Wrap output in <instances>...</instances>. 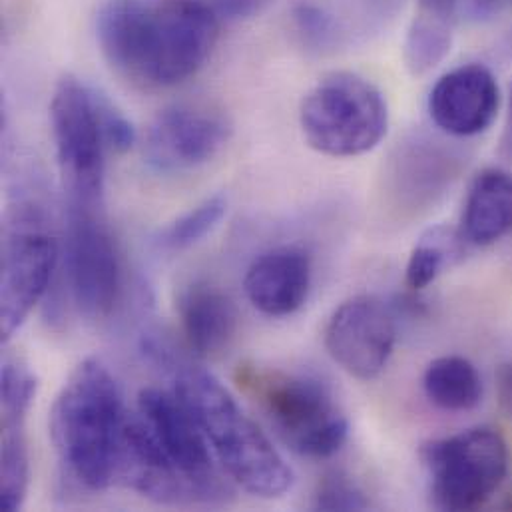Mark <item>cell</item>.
<instances>
[{
  "instance_id": "6da1fadb",
  "label": "cell",
  "mask_w": 512,
  "mask_h": 512,
  "mask_svg": "<svg viewBox=\"0 0 512 512\" xmlns=\"http://www.w3.org/2000/svg\"><path fill=\"white\" fill-rule=\"evenodd\" d=\"M222 20L208 0H104L96 38L108 64L144 88H170L212 56Z\"/></svg>"
},
{
  "instance_id": "7a4b0ae2",
  "label": "cell",
  "mask_w": 512,
  "mask_h": 512,
  "mask_svg": "<svg viewBox=\"0 0 512 512\" xmlns=\"http://www.w3.org/2000/svg\"><path fill=\"white\" fill-rule=\"evenodd\" d=\"M128 411L116 377L98 359L82 361L50 411V439L68 477L86 491L116 481Z\"/></svg>"
},
{
  "instance_id": "3957f363",
  "label": "cell",
  "mask_w": 512,
  "mask_h": 512,
  "mask_svg": "<svg viewBox=\"0 0 512 512\" xmlns=\"http://www.w3.org/2000/svg\"><path fill=\"white\" fill-rule=\"evenodd\" d=\"M174 389L194 413L234 483L261 499H279L291 489L293 473L285 459L212 373L178 365Z\"/></svg>"
},
{
  "instance_id": "277c9868",
  "label": "cell",
  "mask_w": 512,
  "mask_h": 512,
  "mask_svg": "<svg viewBox=\"0 0 512 512\" xmlns=\"http://www.w3.org/2000/svg\"><path fill=\"white\" fill-rule=\"evenodd\" d=\"M236 381L299 457L329 459L347 441L349 421L323 383L257 365H240Z\"/></svg>"
},
{
  "instance_id": "5b68a950",
  "label": "cell",
  "mask_w": 512,
  "mask_h": 512,
  "mask_svg": "<svg viewBox=\"0 0 512 512\" xmlns=\"http://www.w3.org/2000/svg\"><path fill=\"white\" fill-rule=\"evenodd\" d=\"M50 126L66 208L104 210L106 152H110L102 92L66 74L50 102Z\"/></svg>"
},
{
  "instance_id": "8992f818",
  "label": "cell",
  "mask_w": 512,
  "mask_h": 512,
  "mask_svg": "<svg viewBox=\"0 0 512 512\" xmlns=\"http://www.w3.org/2000/svg\"><path fill=\"white\" fill-rule=\"evenodd\" d=\"M299 124L315 152L355 158L383 142L389 130V108L373 82L353 72H333L303 98Z\"/></svg>"
},
{
  "instance_id": "52a82bcc",
  "label": "cell",
  "mask_w": 512,
  "mask_h": 512,
  "mask_svg": "<svg viewBox=\"0 0 512 512\" xmlns=\"http://www.w3.org/2000/svg\"><path fill=\"white\" fill-rule=\"evenodd\" d=\"M433 505L441 511H475L503 485L511 467L509 445L491 427L469 429L421 447Z\"/></svg>"
},
{
  "instance_id": "ba28073f",
  "label": "cell",
  "mask_w": 512,
  "mask_h": 512,
  "mask_svg": "<svg viewBox=\"0 0 512 512\" xmlns=\"http://www.w3.org/2000/svg\"><path fill=\"white\" fill-rule=\"evenodd\" d=\"M58 256L56 240L38 202L18 200L6 214L2 234L0 327L8 341L50 285Z\"/></svg>"
},
{
  "instance_id": "9c48e42d",
  "label": "cell",
  "mask_w": 512,
  "mask_h": 512,
  "mask_svg": "<svg viewBox=\"0 0 512 512\" xmlns=\"http://www.w3.org/2000/svg\"><path fill=\"white\" fill-rule=\"evenodd\" d=\"M64 267L76 307L92 319L110 315L120 293V257L104 210L66 208Z\"/></svg>"
},
{
  "instance_id": "30bf717a",
  "label": "cell",
  "mask_w": 512,
  "mask_h": 512,
  "mask_svg": "<svg viewBox=\"0 0 512 512\" xmlns=\"http://www.w3.org/2000/svg\"><path fill=\"white\" fill-rule=\"evenodd\" d=\"M138 413L166 457L190 485L198 503H214L226 495V487L214 463V451L194 413L176 389H142L138 395Z\"/></svg>"
},
{
  "instance_id": "8fae6325",
  "label": "cell",
  "mask_w": 512,
  "mask_h": 512,
  "mask_svg": "<svg viewBox=\"0 0 512 512\" xmlns=\"http://www.w3.org/2000/svg\"><path fill=\"white\" fill-rule=\"evenodd\" d=\"M230 136L232 126L222 112L202 104H174L152 120L144 158L162 174L196 170L214 160Z\"/></svg>"
},
{
  "instance_id": "7c38bea8",
  "label": "cell",
  "mask_w": 512,
  "mask_h": 512,
  "mask_svg": "<svg viewBox=\"0 0 512 512\" xmlns=\"http://www.w3.org/2000/svg\"><path fill=\"white\" fill-rule=\"evenodd\" d=\"M395 341V315L373 295L347 299L335 309L325 327L327 353L343 371L361 381L383 373Z\"/></svg>"
},
{
  "instance_id": "4fadbf2b",
  "label": "cell",
  "mask_w": 512,
  "mask_h": 512,
  "mask_svg": "<svg viewBox=\"0 0 512 512\" xmlns=\"http://www.w3.org/2000/svg\"><path fill=\"white\" fill-rule=\"evenodd\" d=\"M499 106V82L483 64H467L447 72L429 94L433 122L443 132L459 138L489 130L499 116Z\"/></svg>"
},
{
  "instance_id": "5bb4252c",
  "label": "cell",
  "mask_w": 512,
  "mask_h": 512,
  "mask_svg": "<svg viewBox=\"0 0 512 512\" xmlns=\"http://www.w3.org/2000/svg\"><path fill=\"white\" fill-rule=\"evenodd\" d=\"M34 373L16 359L2 365V465L0 507L12 512L22 507L30 483L26 417L36 395Z\"/></svg>"
},
{
  "instance_id": "9a60e30c",
  "label": "cell",
  "mask_w": 512,
  "mask_h": 512,
  "mask_svg": "<svg viewBox=\"0 0 512 512\" xmlns=\"http://www.w3.org/2000/svg\"><path fill=\"white\" fill-rule=\"evenodd\" d=\"M252 305L269 317L301 309L311 287V259L295 246L273 248L256 257L244 279Z\"/></svg>"
},
{
  "instance_id": "2e32d148",
  "label": "cell",
  "mask_w": 512,
  "mask_h": 512,
  "mask_svg": "<svg viewBox=\"0 0 512 512\" xmlns=\"http://www.w3.org/2000/svg\"><path fill=\"white\" fill-rule=\"evenodd\" d=\"M178 315L188 347L198 357L224 353L238 329L234 301L216 285L194 281L178 297Z\"/></svg>"
},
{
  "instance_id": "e0dca14e",
  "label": "cell",
  "mask_w": 512,
  "mask_h": 512,
  "mask_svg": "<svg viewBox=\"0 0 512 512\" xmlns=\"http://www.w3.org/2000/svg\"><path fill=\"white\" fill-rule=\"evenodd\" d=\"M512 230V174L505 170L481 172L467 194L463 212V240L487 248Z\"/></svg>"
},
{
  "instance_id": "ac0fdd59",
  "label": "cell",
  "mask_w": 512,
  "mask_h": 512,
  "mask_svg": "<svg viewBox=\"0 0 512 512\" xmlns=\"http://www.w3.org/2000/svg\"><path fill=\"white\" fill-rule=\"evenodd\" d=\"M427 399L451 413L475 409L483 401V379L477 367L459 355H445L429 363L423 375Z\"/></svg>"
},
{
  "instance_id": "d6986e66",
  "label": "cell",
  "mask_w": 512,
  "mask_h": 512,
  "mask_svg": "<svg viewBox=\"0 0 512 512\" xmlns=\"http://www.w3.org/2000/svg\"><path fill=\"white\" fill-rule=\"evenodd\" d=\"M453 22V16L419 4L405 38V64L413 76L431 72L451 52Z\"/></svg>"
},
{
  "instance_id": "ffe728a7",
  "label": "cell",
  "mask_w": 512,
  "mask_h": 512,
  "mask_svg": "<svg viewBox=\"0 0 512 512\" xmlns=\"http://www.w3.org/2000/svg\"><path fill=\"white\" fill-rule=\"evenodd\" d=\"M228 214V200L220 194L206 198L202 204L172 222L160 236V244L168 250H186L212 234Z\"/></svg>"
},
{
  "instance_id": "44dd1931",
  "label": "cell",
  "mask_w": 512,
  "mask_h": 512,
  "mask_svg": "<svg viewBox=\"0 0 512 512\" xmlns=\"http://www.w3.org/2000/svg\"><path fill=\"white\" fill-rule=\"evenodd\" d=\"M457 240H453L443 230H433L429 236H425L407 261L405 269V281L411 289L421 291L429 287L445 269L449 263V257L455 252Z\"/></svg>"
},
{
  "instance_id": "7402d4cb",
  "label": "cell",
  "mask_w": 512,
  "mask_h": 512,
  "mask_svg": "<svg viewBox=\"0 0 512 512\" xmlns=\"http://www.w3.org/2000/svg\"><path fill=\"white\" fill-rule=\"evenodd\" d=\"M313 507L317 511H365L369 509V499L349 475L335 471L319 481Z\"/></svg>"
},
{
  "instance_id": "603a6c76",
  "label": "cell",
  "mask_w": 512,
  "mask_h": 512,
  "mask_svg": "<svg viewBox=\"0 0 512 512\" xmlns=\"http://www.w3.org/2000/svg\"><path fill=\"white\" fill-rule=\"evenodd\" d=\"M220 20L240 22L261 14L273 0H208Z\"/></svg>"
},
{
  "instance_id": "cb8c5ba5",
  "label": "cell",
  "mask_w": 512,
  "mask_h": 512,
  "mask_svg": "<svg viewBox=\"0 0 512 512\" xmlns=\"http://www.w3.org/2000/svg\"><path fill=\"white\" fill-rule=\"evenodd\" d=\"M497 389H499V401L507 415L512 417V363H507L497 373Z\"/></svg>"
},
{
  "instance_id": "d4e9b609",
  "label": "cell",
  "mask_w": 512,
  "mask_h": 512,
  "mask_svg": "<svg viewBox=\"0 0 512 512\" xmlns=\"http://www.w3.org/2000/svg\"><path fill=\"white\" fill-rule=\"evenodd\" d=\"M499 0H465L467 8L473 10L475 14H483V12H489Z\"/></svg>"
},
{
  "instance_id": "484cf974",
  "label": "cell",
  "mask_w": 512,
  "mask_h": 512,
  "mask_svg": "<svg viewBox=\"0 0 512 512\" xmlns=\"http://www.w3.org/2000/svg\"><path fill=\"white\" fill-rule=\"evenodd\" d=\"M511 100H512V94H511Z\"/></svg>"
}]
</instances>
